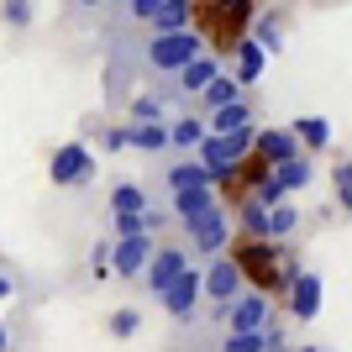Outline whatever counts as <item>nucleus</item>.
<instances>
[{
    "label": "nucleus",
    "instance_id": "23",
    "mask_svg": "<svg viewBox=\"0 0 352 352\" xmlns=\"http://www.w3.org/2000/svg\"><path fill=\"white\" fill-rule=\"evenodd\" d=\"M252 43L263 47V53H279L284 47V27L274 21V16H258V21H252Z\"/></svg>",
    "mask_w": 352,
    "mask_h": 352
},
{
    "label": "nucleus",
    "instance_id": "5",
    "mask_svg": "<svg viewBox=\"0 0 352 352\" xmlns=\"http://www.w3.org/2000/svg\"><path fill=\"white\" fill-rule=\"evenodd\" d=\"M184 232H190V248L200 252V258H216V252H226V242H232V221H226L221 206H210V210L184 221Z\"/></svg>",
    "mask_w": 352,
    "mask_h": 352
},
{
    "label": "nucleus",
    "instance_id": "2",
    "mask_svg": "<svg viewBox=\"0 0 352 352\" xmlns=\"http://www.w3.org/2000/svg\"><path fill=\"white\" fill-rule=\"evenodd\" d=\"M252 137H258V126H236V132H206L200 142H195V153H200V163H206V168H216V174L226 179L236 163L252 153Z\"/></svg>",
    "mask_w": 352,
    "mask_h": 352
},
{
    "label": "nucleus",
    "instance_id": "9",
    "mask_svg": "<svg viewBox=\"0 0 352 352\" xmlns=\"http://www.w3.org/2000/svg\"><path fill=\"white\" fill-rule=\"evenodd\" d=\"M153 236L137 232V236H111V274H121V279H137L147 268V258H153Z\"/></svg>",
    "mask_w": 352,
    "mask_h": 352
},
{
    "label": "nucleus",
    "instance_id": "13",
    "mask_svg": "<svg viewBox=\"0 0 352 352\" xmlns=\"http://www.w3.org/2000/svg\"><path fill=\"white\" fill-rule=\"evenodd\" d=\"M163 184H168V190H200V184H206V190H216L221 174H216V168H206L200 158H190V163H174Z\"/></svg>",
    "mask_w": 352,
    "mask_h": 352
},
{
    "label": "nucleus",
    "instance_id": "10",
    "mask_svg": "<svg viewBox=\"0 0 352 352\" xmlns=\"http://www.w3.org/2000/svg\"><path fill=\"white\" fill-rule=\"evenodd\" d=\"M184 263H190V252H184V248H174V242H163V248H153V258H147V268L137 274V279H142V289L153 294V300H158V294H163V284L174 279V274H179Z\"/></svg>",
    "mask_w": 352,
    "mask_h": 352
},
{
    "label": "nucleus",
    "instance_id": "26",
    "mask_svg": "<svg viewBox=\"0 0 352 352\" xmlns=\"http://www.w3.org/2000/svg\"><path fill=\"white\" fill-rule=\"evenodd\" d=\"M142 206H147L142 184H116V190H111V210H142Z\"/></svg>",
    "mask_w": 352,
    "mask_h": 352
},
{
    "label": "nucleus",
    "instance_id": "18",
    "mask_svg": "<svg viewBox=\"0 0 352 352\" xmlns=\"http://www.w3.org/2000/svg\"><path fill=\"white\" fill-rule=\"evenodd\" d=\"M126 147H137V153H163V147H168V121H132V126H126Z\"/></svg>",
    "mask_w": 352,
    "mask_h": 352
},
{
    "label": "nucleus",
    "instance_id": "12",
    "mask_svg": "<svg viewBox=\"0 0 352 352\" xmlns=\"http://www.w3.org/2000/svg\"><path fill=\"white\" fill-rule=\"evenodd\" d=\"M263 69H268V53L252 43V37H242V43H236V69H232V79H236L242 89H252L258 79H263Z\"/></svg>",
    "mask_w": 352,
    "mask_h": 352
},
{
    "label": "nucleus",
    "instance_id": "35",
    "mask_svg": "<svg viewBox=\"0 0 352 352\" xmlns=\"http://www.w3.org/2000/svg\"><path fill=\"white\" fill-rule=\"evenodd\" d=\"M337 200L352 206V168H347V163H337Z\"/></svg>",
    "mask_w": 352,
    "mask_h": 352
},
{
    "label": "nucleus",
    "instance_id": "8",
    "mask_svg": "<svg viewBox=\"0 0 352 352\" xmlns=\"http://www.w3.org/2000/svg\"><path fill=\"white\" fill-rule=\"evenodd\" d=\"M284 294H289V316H294V321H316V316H321V274H310V268H289Z\"/></svg>",
    "mask_w": 352,
    "mask_h": 352
},
{
    "label": "nucleus",
    "instance_id": "1",
    "mask_svg": "<svg viewBox=\"0 0 352 352\" xmlns=\"http://www.w3.org/2000/svg\"><path fill=\"white\" fill-rule=\"evenodd\" d=\"M200 47H206V37H200L195 27H184V32H153L147 47H142V58H147V69H153V74H179Z\"/></svg>",
    "mask_w": 352,
    "mask_h": 352
},
{
    "label": "nucleus",
    "instance_id": "24",
    "mask_svg": "<svg viewBox=\"0 0 352 352\" xmlns=\"http://www.w3.org/2000/svg\"><path fill=\"white\" fill-rule=\"evenodd\" d=\"M200 137H206V126H200L195 116H179V121H168V147H195Z\"/></svg>",
    "mask_w": 352,
    "mask_h": 352
},
{
    "label": "nucleus",
    "instance_id": "3",
    "mask_svg": "<svg viewBox=\"0 0 352 352\" xmlns=\"http://www.w3.org/2000/svg\"><path fill=\"white\" fill-rule=\"evenodd\" d=\"M216 321L226 326V331H263V326L274 321V300H268L263 289H248V284H242V289L216 310Z\"/></svg>",
    "mask_w": 352,
    "mask_h": 352
},
{
    "label": "nucleus",
    "instance_id": "34",
    "mask_svg": "<svg viewBox=\"0 0 352 352\" xmlns=\"http://www.w3.org/2000/svg\"><path fill=\"white\" fill-rule=\"evenodd\" d=\"M158 6H163V0H126V16H132V21H153Z\"/></svg>",
    "mask_w": 352,
    "mask_h": 352
},
{
    "label": "nucleus",
    "instance_id": "29",
    "mask_svg": "<svg viewBox=\"0 0 352 352\" xmlns=\"http://www.w3.org/2000/svg\"><path fill=\"white\" fill-rule=\"evenodd\" d=\"M0 16H6L11 27H32V16H37V11H32V0H6V11H0Z\"/></svg>",
    "mask_w": 352,
    "mask_h": 352
},
{
    "label": "nucleus",
    "instance_id": "21",
    "mask_svg": "<svg viewBox=\"0 0 352 352\" xmlns=\"http://www.w3.org/2000/svg\"><path fill=\"white\" fill-rule=\"evenodd\" d=\"M236 95H248V89L236 85L232 74H216L210 85H200V89H195V100H200V105H210V111H216V105H226V100H236Z\"/></svg>",
    "mask_w": 352,
    "mask_h": 352
},
{
    "label": "nucleus",
    "instance_id": "7",
    "mask_svg": "<svg viewBox=\"0 0 352 352\" xmlns=\"http://www.w3.org/2000/svg\"><path fill=\"white\" fill-rule=\"evenodd\" d=\"M242 284H248V274H242V263H232V258H226V252H216V258H210V268L206 274H200V294H206L210 305H226V300H232L236 289H242Z\"/></svg>",
    "mask_w": 352,
    "mask_h": 352
},
{
    "label": "nucleus",
    "instance_id": "16",
    "mask_svg": "<svg viewBox=\"0 0 352 352\" xmlns=\"http://www.w3.org/2000/svg\"><path fill=\"white\" fill-rule=\"evenodd\" d=\"M236 126H258L248 95H236V100H226V105H216V111H210V132H236Z\"/></svg>",
    "mask_w": 352,
    "mask_h": 352
},
{
    "label": "nucleus",
    "instance_id": "19",
    "mask_svg": "<svg viewBox=\"0 0 352 352\" xmlns=\"http://www.w3.org/2000/svg\"><path fill=\"white\" fill-rule=\"evenodd\" d=\"M147 27H153V32H184V27H195V6H190V0H163Z\"/></svg>",
    "mask_w": 352,
    "mask_h": 352
},
{
    "label": "nucleus",
    "instance_id": "15",
    "mask_svg": "<svg viewBox=\"0 0 352 352\" xmlns=\"http://www.w3.org/2000/svg\"><path fill=\"white\" fill-rule=\"evenodd\" d=\"M210 206H221L216 200V190H168V216H179V221H190V216H200V210H210Z\"/></svg>",
    "mask_w": 352,
    "mask_h": 352
},
{
    "label": "nucleus",
    "instance_id": "4",
    "mask_svg": "<svg viewBox=\"0 0 352 352\" xmlns=\"http://www.w3.org/2000/svg\"><path fill=\"white\" fill-rule=\"evenodd\" d=\"M47 179L58 184V190H85L89 179H95V153L85 142H63L47 163Z\"/></svg>",
    "mask_w": 352,
    "mask_h": 352
},
{
    "label": "nucleus",
    "instance_id": "6",
    "mask_svg": "<svg viewBox=\"0 0 352 352\" xmlns=\"http://www.w3.org/2000/svg\"><path fill=\"white\" fill-rule=\"evenodd\" d=\"M158 305H163V316H174V321H190V316H195V305H200V268H195V263H184V268H179L174 279L163 284Z\"/></svg>",
    "mask_w": 352,
    "mask_h": 352
},
{
    "label": "nucleus",
    "instance_id": "28",
    "mask_svg": "<svg viewBox=\"0 0 352 352\" xmlns=\"http://www.w3.org/2000/svg\"><path fill=\"white\" fill-rule=\"evenodd\" d=\"M137 326H142V316H137L132 305H121L116 316H111V337H121V342H126V337H137Z\"/></svg>",
    "mask_w": 352,
    "mask_h": 352
},
{
    "label": "nucleus",
    "instance_id": "22",
    "mask_svg": "<svg viewBox=\"0 0 352 352\" xmlns=\"http://www.w3.org/2000/svg\"><path fill=\"white\" fill-rule=\"evenodd\" d=\"M289 132H294V142H305V147H331V121L326 116H300Z\"/></svg>",
    "mask_w": 352,
    "mask_h": 352
},
{
    "label": "nucleus",
    "instance_id": "30",
    "mask_svg": "<svg viewBox=\"0 0 352 352\" xmlns=\"http://www.w3.org/2000/svg\"><path fill=\"white\" fill-rule=\"evenodd\" d=\"M263 216H268V210L252 206L248 195H242V226H248V236H263Z\"/></svg>",
    "mask_w": 352,
    "mask_h": 352
},
{
    "label": "nucleus",
    "instance_id": "36",
    "mask_svg": "<svg viewBox=\"0 0 352 352\" xmlns=\"http://www.w3.org/2000/svg\"><path fill=\"white\" fill-rule=\"evenodd\" d=\"M105 147H111V153H121V147H126V126H111V132H105Z\"/></svg>",
    "mask_w": 352,
    "mask_h": 352
},
{
    "label": "nucleus",
    "instance_id": "27",
    "mask_svg": "<svg viewBox=\"0 0 352 352\" xmlns=\"http://www.w3.org/2000/svg\"><path fill=\"white\" fill-rule=\"evenodd\" d=\"M221 352H268V337L263 331H226V347Z\"/></svg>",
    "mask_w": 352,
    "mask_h": 352
},
{
    "label": "nucleus",
    "instance_id": "14",
    "mask_svg": "<svg viewBox=\"0 0 352 352\" xmlns=\"http://www.w3.org/2000/svg\"><path fill=\"white\" fill-rule=\"evenodd\" d=\"M252 153H263L268 163H289L294 153H305V147L294 142V132H284V126H274V132H258V137H252Z\"/></svg>",
    "mask_w": 352,
    "mask_h": 352
},
{
    "label": "nucleus",
    "instance_id": "33",
    "mask_svg": "<svg viewBox=\"0 0 352 352\" xmlns=\"http://www.w3.org/2000/svg\"><path fill=\"white\" fill-rule=\"evenodd\" d=\"M111 216H116V236H137V232H142L137 210H111Z\"/></svg>",
    "mask_w": 352,
    "mask_h": 352
},
{
    "label": "nucleus",
    "instance_id": "25",
    "mask_svg": "<svg viewBox=\"0 0 352 352\" xmlns=\"http://www.w3.org/2000/svg\"><path fill=\"white\" fill-rule=\"evenodd\" d=\"M248 200H252V206H279V200H289V195H284V184H279V179H274V174H263V179H258V184H252V195H248Z\"/></svg>",
    "mask_w": 352,
    "mask_h": 352
},
{
    "label": "nucleus",
    "instance_id": "17",
    "mask_svg": "<svg viewBox=\"0 0 352 352\" xmlns=\"http://www.w3.org/2000/svg\"><path fill=\"white\" fill-rule=\"evenodd\" d=\"M294 232H300V210H294L289 200L268 206V216H263V242H289Z\"/></svg>",
    "mask_w": 352,
    "mask_h": 352
},
{
    "label": "nucleus",
    "instance_id": "32",
    "mask_svg": "<svg viewBox=\"0 0 352 352\" xmlns=\"http://www.w3.org/2000/svg\"><path fill=\"white\" fill-rule=\"evenodd\" d=\"M132 121H163V100H153V95H142V100L132 105Z\"/></svg>",
    "mask_w": 352,
    "mask_h": 352
},
{
    "label": "nucleus",
    "instance_id": "20",
    "mask_svg": "<svg viewBox=\"0 0 352 352\" xmlns=\"http://www.w3.org/2000/svg\"><path fill=\"white\" fill-rule=\"evenodd\" d=\"M274 179L284 184V195H294V190H305L310 179H316V168H310V158H305V153H294L289 163H274Z\"/></svg>",
    "mask_w": 352,
    "mask_h": 352
},
{
    "label": "nucleus",
    "instance_id": "37",
    "mask_svg": "<svg viewBox=\"0 0 352 352\" xmlns=\"http://www.w3.org/2000/svg\"><path fill=\"white\" fill-rule=\"evenodd\" d=\"M11 294H16V279H11V274H6V268H0V305H6Z\"/></svg>",
    "mask_w": 352,
    "mask_h": 352
},
{
    "label": "nucleus",
    "instance_id": "38",
    "mask_svg": "<svg viewBox=\"0 0 352 352\" xmlns=\"http://www.w3.org/2000/svg\"><path fill=\"white\" fill-rule=\"evenodd\" d=\"M0 352H11V331L6 326H0Z\"/></svg>",
    "mask_w": 352,
    "mask_h": 352
},
{
    "label": "nucleus",
    "instance_id": "31",
    "mask_svg": "<svg viewBox=\"0 0 352 352\" xmlns=\"http://www.w3.org/2000/svg\"><path fill=\"white\" fill-rule=\"evenodd\" d=\"M137 221H142V232H147V236H158L163 226H168V210H158V206H142V210H137Z\"/></svg>",
    "mask_w": 352,
    "mask_h": 352
},
{
    "label": "nucleus",
    "instance_id": "39",
    "mask_svg": "<svg viewBox=\"0 0 352 352\" xmlns=\"http://www.w3.org/2000/svg\"><path fill=\"white\" fill-rule=\"evenodd\" d=\"M74 6H105V0H74Z\"/></svg>",
    "mask_w": 352,
    "mask_h": 352
},
{
    "label": "nucleus",
    "instance_id": "11",
    "mask_svg": "<svg viewBox=\"0 0 352 352\" xmlns=\"http://www.w3.org/2000/svg\"><path fill=\"white\" fill-rule=\"evenodd\" d=\"M216 74H221V63L210 58V47H200V53H195V58L174 74V89H179V95H195V89H200V85H210Z\"/></svg>",
    "mask_w": 352,
    "mask_h": 352
},
{
    "label": "nucleus",
    "instance_id": "40",
    "mask_svg": "<svg viewBox=\"0 0 352 352\" xmlns=\"http://www.w3.org/2000/svg\"><path fill=\"white\" fill-rule=\"evenodd\" d=\"M300 352H321V347H300Z\"/></svg>",
    "mask_w": 352,
    "mask_h": 352
}]
</instances>
